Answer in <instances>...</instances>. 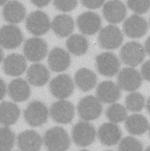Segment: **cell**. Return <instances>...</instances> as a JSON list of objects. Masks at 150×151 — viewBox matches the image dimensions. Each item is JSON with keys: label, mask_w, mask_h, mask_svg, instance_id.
Returning <instances> with one entry per match:
<instances>
[{"label": "cell", "mask_w": 150, "mask_h": 151, "mask_svg": "<svg viewBox=\"0 0 150 151\" xmlns=\"http://www.w3.org/2000/svg\"><path fill=\"white\" fill-rule=\"evenodd\" d=\"M146 151H150V147H149L147 148Z\"/></svg>", "instance_id": "ee69618b"}, {"label": "cell", "mask_w": 150, "mask_h": 151, "mask_svg": "<svg viewBox=\"0 0 150 151\" xmlns=\"http://www.w3.org/2000/svg\"><path fill=\"white\" fill-rule=\"evenodd\" d=\"M42 144L41 137L33 130L24 131L17 137V145L22 151H38Z\"/></svg>", "instance_id": "44dd1931"}, {"label": "cell", "mask_w": 150, "mask_h": 151, "mask_svg": "<svg viewBox=\"0 0 150 151\" xmlns=\"http://www.w3.org/2000/svg\"><path fill=\"white\" fill-rule=\"evenodd\" d=\"M77 1V0H54V4L57 9L63 12H69L76 7Z\"/></svg>", "instance_id": "e575fe53"}, {"label": "cell", "mask_w": 150, "mask_h": 151, "mask_svg": "<svg viewBox=\"0 0 150 151\" xmlns=\"http://www.w3.org/2000/svg\"><path fill=\"white\" fill-rule=\"evenodd\" d=\"M6 1L7 0H0V6L4 5Z\"/></svg>", "instance_id": "7bdbcfd3"}, {"label": "cell", "mask_w": 150, "mask_h": 151, "mask_svg": "<svg viewBox=\"0 0 150 151\" xmlns=\"http://www.w3.org/2000/svg\"><path fill=\"white\" fill-rule=\"evenodd\" d=\"M26 61L25 58L19 54L9 55L4 61L3 70L8 76H21L26 70Z\"/></svg>", "instance_id": "ffe728a7"}, {"label": "cell", "mask_w": 150, "mask_h": 151, "mask_svg": "<svg viewBox=\"0 0 150 151\" xmlns=\"http://www.w3.org/2000/svg\"><path fill=\"white\" fill-rule=\"evenodd\" d=\"M49 88L51 92L55 98L64 99L72 93L74 89V83L70 76L67 74H60L51 81Z\"/></svg>", "instance_id": "8fae6325"}, {"label": "cell", "mask_w": 150, "mask_h": 151, "mask_svg": "<svg viewBox=\"0 0 150 151\" xmlns=\"http://www.w3.org/2000/svg\"><path fill=\"white\" fill-rule=\"evenodd\" d=\"M76 24L82 34L92 35L100 30L101 26V19L97 14L88 11L81 14L77 17Z\"/></svg>", "instance_id": "4fadbf2b"}, {"label": "cell", "mask_w": 150, "mask_h": 151, "mask_svg": "<svg viewBox=\"0 0 150 151\" xmlns=\"http://www.w3.org/2000/svg\"><path fill=\"white\" fill-rule=\"evenodd\" d=\"M14 143V133L8 127H0V151L11 150Z\"/></svg>", "instance_id": "1f68e13d"}, {"label": "cell", "mask_w": 150, "mask_h": 151, "mask_svg": "<svg viewBox=\"0 0 150 151\" xmlns=\"http://www.w3.org/2000/svg\"><path fill=\"white\" fill-rule=\"evenodd\" d=\"M77 110L82 119L89 121L100 116L102 112V106L97 98L89 95L81 99L77 105Z\"/></svg>", "instance_id": "3957f363"}, {"label": "cell", "mask_w": 150, "mask_h": 151, "mask_svg": "<svg viewBox=\"0 0 150 151\" xmlns=\"http://www.w3.org/2000/svg\"><path fill=\"white\" fill-rule=\"evenodd\" d=\"M107 118L115 124L121 122L127 118V111L126 108L119 104H113L106 111Z\"/></svg>", "instance_id": "f546056e"}, {"label": "cell", "mask_w": 150, "mask_h": 151, "mask_svg": "<svg viewBox=\"0 0 150 151\" xmlns=\"http://www.w3.org/2000/svg\"><path fill=\"white\" fill-rule=\"evenodd\" d=\"M21 29L14 25H6L0 29V45L8 50L18 47L23 41Z\"/></svg>", "instance_id": "7c38bea8"}, {"label": "cell", "mask_w": 150, "mask_h": 151, "mask_svg": "<svg viewBox=\"0 0 150 151\" xmlns=\"http://www.w3.org/2000/svg\"><path fill=\"white\" fill-rule=\"evenodd\" d=\"M98 40L101 48L106 50H114L121 45L123 34L117 27L109 25L101 29Z\"/></svg>", "instance_id": "52a82bcc"}, {"label": "cell", "mask_w": 150, "mask_h": 151, "mask_svg": "<svg viewBox=\"0 0 150 151\" xmlns=\"http://www.w3.org/2000/svg\"><path fill=\"white\" fill-rule=\"evenodd\" d=\"M125 127L130 134L134 135H142L149 128L147 118L140 114H133L127 118Z\"/></svg>", "instance_id": "4316f807"}, {"label": "cell", "mask_w": 150, "mask_h": 151, "mask_svg": "<svg viewBox=\"0 0 150 151\" xmlns=\"http://www.w3.org/2000/svg\"><path fill=\"white\" fill-rule=\"evenodd\" d=\"M143 76L136 69L133 68H123L117 77L118 85L120 89L127 91H134L141 85Z\"/></svg>", "instance_id": "5bb4252c"}, {"label": "cell", "mask_w": 150, "mask_h": 151, "mask_svg": "<svg viewBox=\"0 0 150 151\" xmlns=\"http://www.w3.org/2000/svg\"><path fill=\"white\" fill-rule=\"evenodd\" d=\"M141 71L143 78L150 82V60L146 61L142 65Z\"/></svg>", "instance_id": "8d00e7d4"}, {"label": "cell", "mask_w": 150, "mask_h": 151, "mask_svg": "<svg viewBox=\"0 0 150 151\" xmlns=\"http://www.w3.org/2000/svg\"><path fill=\"white\" fill-rule=\"evenodd\" d=\"M149 135H150V126L149 127Z\"/></svg>", "instance_id": "f6af8a7d"}, {"label": "cell", "mask_w": 150, "mask_h": 151, "mask_svg": "<svg viewBox=\"0 0 150 151\" xmlns=\"http://www.w3.org/2000/svg\"><path fill=\"white\" fill-rule=\"evenodd\" d=\"M146 108H147V109L149 113L150 114V97L148 99V101L147 102Z\"/></svg>", "instance_id": "60d3db41"}, {"label": "cell", "mask_w": 150, "mask_h": 151, "mask_svg": "<svg viewBox=\"0 0 150 151\" xmlns=\"http://www.w3.org/2000/svg\"><path fill=\"white\" fill-rule=\"evenodd\" d=\"M125 104L128 110L138 112L143 109L145 105V99L140 93L133 92L126 97Z\"/></svg>", "instance_id": "4dcf8cb0"}, {"label": "cell", "mask_w": 150, "mask_h": 151, "mask_svg": "<svg viewBox=\"0 0 150 151\" xmlns=\"http://www.w3.org/2000/svg\"><path fill=\"white\" fill-rule=\"evenodd\" d=\"M123 31L130 38H140L147 33L148 24L143 17L139 15H133L124 21Z\"/></svg>", "instance_id": "9a60e30c"}, {"label": "cell", "mask_w": 150, "mask_h": 151, "mask_svg": "<svg viewBox=\"0 0 150 151\" xmlns=\"http://www.w3.org/2000/svg\"><path fill=\"white\" fill-rule=\"evenodd\" d=\"M144 49L146 52L150 56V37L147 39L145 42Z\"/></svg>", "instance_id": "ab89813d"}, {"label": "cell", "mask_w": 150, "mask_h": 151, "mask_svg": "<svg viewBox=\"0 0 150 151\" xmlns=\"http://www.w3.org/2000/svg\"><path fill=\"white\" fill-rule=\"evenodd\" d=\"M96 95L99 100L105 104H113L120 97V88L112 81H104L97 87Z\"/></svg>", "instance_id": "d6986e66"}, {"label": "cell", "mask_w": 150, "mask_h": 151, "mask_svg": "<svg viewBox=\"0 0 150 151\" xmlns=\"http://www.w3.org/2000/svg\"><path fill=\"white\" fill-rule=\"evenodd\" d=\"M48 61L52 71L60 73L69 68L71 60L69 54L65 50L61 48H55L50 52Z\"/></svg>", "instance_id": "ac0fdd59"}, {"label": "cell", "mask_w": 150, "mask_h": 151, "mask_svg": "<svg viewBox=\"0 0 150 151\" xmlns=\"http://www.w3.org/2000/svg\"><path fill=\"white\" fill-rule=\"evenodd\" d=\"M85 7L89 9H97L103 5L105 0H80Z\"/></svg>", "instance_id": "d590c367"}, {"label": "cell", "mask_w": 150, "mask_h": 151, "mask_svg": "<svg viewBox=\"0 0 150 151\" xmlns=\"http://www.w3.org/2000/svg\"><path fill=\"white\" fill-rule=\"evenodd\" d=\"M20 116V109L14 103L2 102L0 104V124L11 126L16 122Z\"/></svg>", "instance_id": "484cf974"}, {"label": "cell", "mask_w": 150, "mask_h": 151, "mask_svg": "<svg viewBox=\"0 0 150 151\" xmlns=\"http://www.w3.org/2000/svg\"><path fill=\"white\" fill-rule=\"evenodd\" d=\"M2 15L7 22L11 24H18L22 21L26 15L24 5L17 1L8 2L2 9Z\"/></svg>", "instance_id": "7402d4cb"}, {"label": "cell", "mask_w": 150, "mask_h": 151, "mask_svg": "<svg viewBox=\"0 0 150 151\" xmlns=\"http://www.w3.org/2000/svg\"><path fill=\"white\" fill-rule=\"evenodd\" d=\"M96 132L94 127L87 121H80L74 127L72 137L75 144L80 147H86L95 140Z\"/></svg>", "instance_id": "8992f818"}, {"label": "cell", "mask_w": 150, "mask_h": 151, "mask_svg": "<svg viewBox=\"0 0 150 151\" xmlns=\"http://www.w3.org/2000/svg\"><path fill=\"white\" fill-rule=\"evenodd\" d=\"M149 24H150V19H149Z\"/></svg>", "instance_id": "bcb514c9"}, {"label": "cell", "mask_w": 150, "mask_h": 151, "mask_svg": "<svg viewBox=\"0 0 150 151\" xmlns=\"http://www.w3.org/2000/svg\"><path fill=\"white\" fill-rule=\"evenodd\" d=\"M96 67L98 72L105 76H113L119 71L120 63L119 58L112 52L102 53L96 58Z\"/></svg>", "instance_id": "30bf717a"}, {"label": "cell", "mask_w": 150, "mask_h": 151, "mask_svg": "<svg viewBox=\"0 0 150 151\" xmlns=\"http://www.w3.org/2000/svg\"><path fill=\"white\" fill-rule=\"evenodd\" d=\"M25 57L31 62L42 60L48 53V45L42 38L34 37L27 40L24 45Z\"/></svg>", "instance_id": "9c48e42d"}, {"label": "cell", "mask_w": 150, "mask_h": 151, "mask_svg": "<svg viewBox=\"0 0 150 151\" xmlns=\"http://www.w3.org/2000/svg\"><path fill=\"white\" fill-rule=\"evenodd\" d=\"M122 134L120 128L115 123H105L101 125L97 132L100 142L108 147L117 144L121 139Z\"/></svg>", "instance_id": "e0dca14e"}, {"label": "cell", "mask_w": 150, "mask_h": 151, "mask_svg": "<svg viewBox=\"0 0 150 151\" xmlns=\"http://www.w3.org/2000/svg\"><path fill=\"white\" fill-rule=\"evenodd\" d=\"M31 2L35 6L42 8L48 5L51 0H30Z\"/></svg>", "instance_id": "74e56055"}, {"label": "cell", "mask_w": 150, "mask_h": 151, "mask_svg": "<svg viewBox=\"0 0 150 151\" xmlns=\"http://www.w3.org/2000/svg\"><path fill=\"white\" fill-rule=\"evenodd\" d=\"M4 58V52L0 48V64Z\"/></svg>", "instance_id": "b9f144b4"}, {"label": "cell", "mask_w": 150, "mask_h": 151, "mask_svg": "<svg viewBox=\"0 0 150 151\" xmlns=\"http://www.w3.org/2000/svg\"><path fill=\"white\" fill-rule=\"evenodd\" d=\"M128 7L138 14L147 12L150 8V0H126Z\"/></svg>", "instance_id": "836d02e7"}, {"label": "cell", "mask_w": 150, "mask_h": 151, "mask_svg": "<svg viewBox=\"0 0 150 151\" xmlns=\"http://www.w3.org/2000/svg\"><path fill=\"white\" fill-rule=\"evenodd\" d=\"M103 14L104 18L110 23L118 24L126 18L127 8L120 0H110L103 7Z\"/></svg>", "instance_id": "2e32d148"}, {"label": "cell", "mask_w": 150, "mask_h": 151, "mask_svg": "<svg viewBox=\"0 0 150 151\" xmlns=\"http://www.w3.org/2000/svg\"><path fill=\"white\" fill-rule=\"evenodd\" d=\"M66 44L69 51L77 56L84 54L89 48L88 40L84 36L79 34H74L69 37Z\"/></svg>", "instance_id": "f1b7e54d"}, {"label": "cell", "mask_w": 150, "mask_h": 151, "mask_svg": "<svg viewBox=\"0 0 150 151\" xmlns=\"http://www.w3.org/2000/svg\"><path fill=\"white\" fill-rule=\"evenodd\" d=\"M120 56L124 64L134 67L143 61L146 51L141 44L136 41L129 42L121 48Z\"/></svg>", "instance_id": "7a4b0ae2"}, {"label": "cell", "mask_w": 150, "mask_h": 151, "mask_svg": "<svg viewBox=\"0 0 150 151\" xmlns=\"http://www.w3.org/2000/svg\"><path fill=\"white\" fill-rule=\"evenodd\" d=\"M51 27L57 35L61 37H66L73 32L75 23L71 16L61 14L54 18L51 23Z\"/></svg>", "instance_id": "d4e9b609"}, {"label": "cell", "mask_w": 150, "mask_h": 151, "mask_svg": "<svg viewBox=\"0 0 150 151\" xmlns=\"http://www.w3.org/2000/svg\"><path fill=\"white\" fill-rule=\"evenodd\" d=\"M50 74L42 64H35L29 67L26 72L28 82L35 86H42L49 81Z\"/></svg>", "instance_id": "cb8c5ba5"}, {"label": "cell", "mask_w": 150, "mask_h": 151, "mask_svg": "<svg viewBox=\"0 0 150 151\" xmlns=\"http://www.w3.org/2000/svg\"><path fill=\"white\" fill-rule=\"evenodd\" d=\"M119 150L120 151H142L143 145L136 138L132 137H127L120 141Z\"/></svg>", "instance_id": "d6a6232c"}, {"label": "cell", "mask_w": 150, "mask_h": 151, "mask_svg": "<svg viewBox=\"0 0 150 151\" xmlns=\"http://www.w3.org/2000/svg\"><path fill=\"white\" fill-rule=\"evenodd\" d=\"M6 92V84L2 79H0V100H1L5 96Z\"/></svg>", "instance_id": "f35d334b"}, {"label": "cell", "mask_w": 150, "mask_h": 151, "mask_svg": "<svg viewBox=\"0 0 150 151\" xmlns=\"http://www.w3.org/2000/svg\"><path fill=\"white\" fill-rule=\"evenodd\" d=\"M49 114L56 122L67 124L71 122L75 116V107L71 102L61 99L51 105Z\"/></svg>", "instance_id": "ba28073f"}, {"label": "cell", "mask_w": 150, "mask_h": 151, "mask_svg": "<svg viewBox=\"0 0 150 151\" xmlns=\"http://www.w3.org/2000/svg\"><path fill=\"white\" fill-rule=\"evenodd\" d=\"M44 142L50 151H65L71 145L68 134L64 128L59 127L52 128L45 132Z\"/></svg>", "instance_id": "6da1fadb"}, {"label": "cell", "mask_w": 150, "mask_h": 151, "mask_svg": "<svg viewBox=\"0 0 150 151\" xmlns=\"http://www.w3.org/2000/svg\"><path fill=\"white\" fill-rule=\"evenodd\" d=\"M48 109L46 105L38 101L31 102L24 112L25 120L32 127H38L44 124L48 119Z\"/></svg>", "instance_id": "277c9868"}, {"label": "cell", "mask_w": 150, "mask_h": 151, "mask_svg": "<svg viewBox=\"0 0 150 151\" xmlns=\"http://www.w3.org/2000/svg\"><path fill=\"white\" fill-rule=\"evenodd\" d=\"M50 19L48 15L41 11H35L27 17L25 26L32 34L40 36L46 34L51 27Z\"/></svg>", "instance_id": "5b68a950"}, {"label": "cell", "mask_w": 150, "mask_h": 151, "mask_svg": "<svg viewBox=\"0 0 150 151\" xmlns=\"http://www.w3.org/2000/svg\"><path fill=\"white\" fill-rule=\"evenodd\" d=\"M77 87L84 92L92 89L97 83V76L91 70L83 68L78 70L75 76Z\"/></svg>", "instance_id": "83f0119b"}, {"label": "cell", "mask_w": 150, "mask_h": 151, "mask_svg": "<svg viewBox=\"0 0 150 151\" xmlns=\"http://www.w3.org/2000/svg\"><path fill=\"white\" fill-rule=\"evenodd\" d=\"M8 93L13 101L21 102L27 100L29 98L31 89L25 80L22 78H17L12 80L8 85Z\"/></svg>", "instance_id": "603a6c76"}]
</instances>
